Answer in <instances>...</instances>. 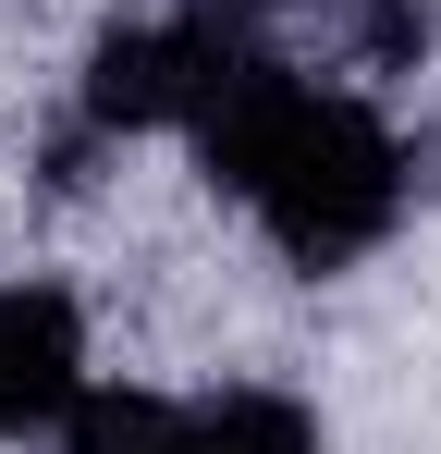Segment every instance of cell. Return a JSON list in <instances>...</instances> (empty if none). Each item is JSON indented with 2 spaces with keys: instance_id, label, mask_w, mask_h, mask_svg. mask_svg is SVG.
I'll return each instance as SVG.
<instances>
[{
  "instance_id": "obj_2",
  "label": "cell",
  "mask_w": 441,
  "mask_h": 454,
  "mask_svg": "<svg viewBox=\"0 0 441 454\" xmlns=\"http://www.w3.org/2000/svg\"><path fill=\"white\" fill-rule=\"evenodd\" d=\"M233 50H245V37H233V25H209V12L123 25V37H98V62H86V123H98V136H159V123L184 136Z\"/></svg>"
},
{
  "instance_id": "obj_6",
  "label": "cell",
  "mask_w": 441,
  "mask_h": 454,
  "mask_svg": "<svg viewBox=\"0 0 441 454\" xmlns=\"http://www.w3.org/2000/svg\"><path fill=\"white\" fill-rule=\"evenodd\" d=\"M184 12H209V25H233V37H245V25H258V12H282V0H184Z\"/></svg>"
},
{
  "instance_id": "obj_5",
  "label": "cell",
  "mask_w": 441,
  "mask_h": 454,
  "mask_svg": "<svg viewBox=\"0 0 441 454\" xmlns=\"http://www.w3.org/2000/svg\"><path fill=\"white\" fill-rule=\"evenodd\" d=\"M197 454H319V418L270 380H245V393L197 405Z\"/></svg>"
},
{
  "instance_id": "obj_3",
  "label": "cell",
  "mask_w": 441,
  "mask_h": 454,
  "mask_svg": "<svg viewBox=\"0 0 441 454\" xmlns=\"http://www.w3.org/2000/svg\"><path fill=\"white\" fill-rule=\"evenodd\" d=\"M86 393V319L62 283H0V430H62Z\"/></svg>"
},
{
  "instance_id": "obj_1",
  "label": "cell",
  "mask_w": 441,
  "mask_h": 454,
  "mask_svg": "<svg viewBox=\"0 0 441 454\" xmlns=\"http://www.w3.org/2000/svg\"><path fill=\"white\" fill-rule=\"evenodd\" d=\"M184 136H197V160H209V184H233V197L270 222V246H282L294 270L368 258L380 233L405 222V184H417L405 136H392L368 98L294 74V62H270V50H233Z\"/></svg>"
},
{
  "instance_id": "obj_4",
  "label": "cell",
  "mask_w": 441,
  "mask_h": 454,
  "mask_svg": "<svg viewBox=\"0 0 441 454\" xmlns=\"http://www.w3.org/2000/svg\"><path fill=\"white\" fill-rule=\"evenodd\" d=\"M62 454H197V418H184V405H159V393L98 380V393H74Z\"/></svg>"
}]
</instances>
